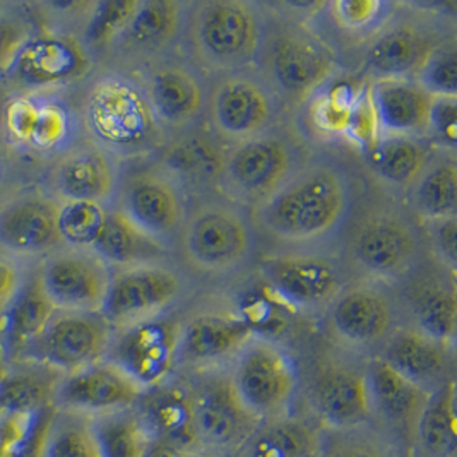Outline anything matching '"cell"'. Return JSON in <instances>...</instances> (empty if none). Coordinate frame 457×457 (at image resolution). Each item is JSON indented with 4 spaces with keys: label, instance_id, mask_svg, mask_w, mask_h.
I'll return each instance as SVG.
<instances>
[{
    "label": "cell",
    "instance_id": "cell-29",
    "mask_svg": "<svg viewBox=\"0 0 457 457\" xmlns=\"http://www.w3.org/2000/svg\"><path fill=\"white\" fill-rule=\"evenodd\" d=\"M54 180L63 201L106 204L117 188V170L104 151L83 147L61 160Z\"/></svg>",
    "mask_w": 457,
    "mask_h": 457
},
{
    "label": "cell",
    "instance_id": "cell-9",
    "mask_svg": "<svg viewBox=\"0 0 457 457\" xmlns=\"http://www.w3.org/2000/svg\"><path fill=\"white\" fill-rule=\"evenodd\" d=\"M423 240L415 223L397 211L380 209L363 218L350 242L354 268L375 283L399 281L415 270Z\"/></svg>",
    "mask_w": 457,
    "mask_h": 457
},
{
    "label": "cell",
    "instance_id": "cell-47",
    "mask_svg": "<svg viewBox=\"0 0 457 457\" xmlns=\"http://www.w3.org/2000/svg\"><path fill=\"white\" fill-rule=\"evenodd\" d=\"M223 156L225 153H220L206 139L187 137L168 151V167L165 168L180 180L184 175H190L195 180H209L208 177H212L218 182Z\"/></svg>",
    "mask_w": 457,
    "mask_h": 457
},
{
    "label": "cell",
    "instance_id": "cell-32",
    "mask_svg": "<svg viewBox=\"0 0 457 457\" xmlns=\"http://www.w3.org/2000/svg\"><path fill=\"white\" fill-rule=\"evenodd\" d=\"M187 4L177 0H139L120 40L137 54H162L182 37Z\"/></svg>",
    "mask_w": 457,
    "mask_h": 457
},
{
    "label": "cell",
    "instance_id": "cell-34",
    "mask_svg": "<svg viewBox=\"0 0 457 457\" xmlns=\"http://www.w3.org/2000/svg\"><path fill=\"white\" fill-rule=\"evenodd\" d=\"M360 151L363 153L367 168L380 182L406 190L432 156L421 139L384 134H378V137Z\"/></svg>",
    "mask_w": 457,
    "mask_h": 457
},
{
    "label": "cell",
    "instance_id": "cell-53",
    "mask_svg": "<svg viewBox=\"0 0 457 457\" xmlns=\"http://www.w3.org/2000/svg\"><path fill=\"white\" fill-rule=\"evenodd\" d=\"M361 428L350 430V432H339L343 434L339 442L334 444V447H328L324 457H393L391 453L375 438L361 436Z\"/></svg>",
    "mask_w": 457,
    "mask_h": 457
},
{
    "label": "cell",
    "instance_id": "cell-51",
    "mask_svg": "<svg viewBox=\"0 0 457 457\" xmlns=\"http://www.w3.org/2000/svg\"><path fill=\"white\" fill-rule=\"evenodd\" d=\"M29 37V24L21 16L0 12V71H7Z\"/></svg>",
    "mask_w": 457,
    "mask_h": 457
},
{
    "label": "cell",
    "instance_id": "cell-54",
    "mask_svg": "<svg viewBox=\"0 0 457 457\" xmlns=\"http://www.w3.org/2000/svg\"><path fill=\"white\" fill-rule=\"evenodd\" d=\"M20 287L21 281L16 266L7 261H0V313L9 307Z\"/></svg>",
    "mask_w": 457,
    "mask_h": 457
},
{
    "label": "cell",
    "instance_id": "cell-41",
    "mask_svg": "<svg viewBox=\"0 0 457 457\" xmlns=\"http://www.w3.org/2000/svg\"><path fill=\"white\" fill-rule=\"evenodd\" d=\"M55 411V406H48L35 413H0V457H43Z\"/></svg>",
    "mask_w": 457,
    "mask_h": 457
},
{
    "label": "cell",
    "instance_id": "cell-21",
    "mask_svg": "<svg viewBox=\"0 0 457 457\" xmlns=\"http://www.w3.org/2000/svg\"><path fill=\"white\" fill-rule=\"evenodd\" d=\"M311 401L317 423L336 432L358 430L372 420L365 367L328 363L313 378Z\"/></svg>",
    "mask_w": 457,
    "mask_h": 457
},
{
    "label": "cell",
    "instance_id": "cell-22",
    "mask_svg": "<svg viewBox=\"0 0 457 457\" xmlns=\"http://www.w3.org/2000/svg\"><path fill=\"white\" fill-rule=\"evenodd\" d=\"M4 127L14 145L37 153H52L69 145L76 120L71 108L61 100L22 95L5 106Z\"/></svg>",
    "mask_w": 457,
    "mask_h": 457
},
{
    "label": "cell",
    "instance_id": "cell-26",
    "mask_svg": "<svg viewBox=\"0 0 457 457\" xmlns=\"http://www.w3.org/2000/svg\"><path fill=\"white\" fill-rule=\"evenodd\" d=\"M451 353L453 350L438 345L415 328H403L389 336L378 356L427 393H434L453 378L449 377Z\"/></svg>",
    "mask_w": 457,
    "mask_h": 457
},
{
    "label": "cell",
    "instance_id": "cell-35",
    "mask_svg": "<svg viewBox=\"0 0 457 457\" xmlns=\"http://www.w3.org/2000/svg\"><path fill=\"white\" fill-rule=\"evenodd\" d=\"M136 408L145 418L154 440L160 436L179 445L197 442L192 393L179 387H165L163 384L156 389L145 391Z\"/></svg>",
    "mask_w": 457,
    "mask_h": 457
},
{
    "label": "cell",
    "instance_id": "cell-31",
    "mask_svg": "<svg viewBox=\"0 0 457 457\" xmlns=\"http://www.w3.org/2000/svg\"><path fill=\"white\" fill-rule=\"evenodd\" d=\"M54 313L55 309L43 291L40 276H35L20 287L9 307L2 313L0 346L5 358H24Z\"/></svg>",
    "mask_w": 457,
    "mask_h": 457
},
{
    "label": "cell",
    "instance_id": "cell-38",
    "mask_svg": "<svg viewBox=\"0 0 457 457\" xmlns=\"http://www.w3.org/2000/svg\"><path fill=\"white\" fill-rule=\"evenodd\" d=\"M416 331L438 345L454 350L457 328L456 285L454 279L432 281L421 287L411 305Z\"/></svg>",
    "mask_w": 457,
    "mask_h": 457
},
{
    "label": "cell",
    "instance_id": "cell-33",
    "mask_svg": "<svg viewBox=\"0 0 457 457\" xmlns=\"http://www.w3.org/2000/svg\"><path fill=\"white\" fill-rule=\"evenodd\" d=\"M410 204L423 221L456 218L457 165L453 153L432 154L408 187Z\"/></svg>",
    "mask_w": 457,
    "mask_h": 457
},
{
    "label": "cell",
    "instance_id": "cell-27",
    "mask_svg": "<svg viewBox=\"0 0 457 457\" xmlns=\"http://www.w3.org/2000/svg\"><path fill=\"white\" fill-rule=\"evenodd\" d=\"M0 244L16 253H43L62 244L57 206L46 199H21L0 212Z\"/></svg>",
    "mask_w": 457,
    "mask_h": 457
},
{
    "label": "cell",
    "instance_id": "cell-42",
    "mask_svg": "<svg viewBox=\"0 0 457 457\" xmlns=\"http://www.w3.org/2000/svg\"><path fill=\"white\" fill-rule=\"evenodd\" d=\"M320 7L339 31L361 40H372L397 14L395 2L386 0H333Z\"/></svg>",
    "mask_w": 457,
    "mask_h": 457
},
{
    "label": "cell",
    "instance_id": "cell-4",
    "mask_svg": "<svg viewBox=\"0 0 457 457\" xmlns=\"http://www.w3.org/2000/svg\"><path fill=\"white\" fill-rule=\"evenodd\" d=\"M84 120L100 145L125 156L154 149L163 134L141 84L115 74L93 84L84 104Z\"/></svg>",
    "mask_w": 457,
    "mask_h": 457
},
{
    "label": "cell",
    "instance_id": "cell-6",
    "mask_svg": "<svg viewBox=\"0 0 457 457\" xmlns=\"http://www.w3.org/2000/svg\"><path fill=\"white\" fill-rule=\"evenodd\" d=\"M255 235L249 214L223 201H208L187 212L180 249L192 270L228 274L249 262Z\"/></svg>",
    "mask_w": 457,
    "mask_h": 457
},
{
    "label": "cell",
    "instance_id": "cell-43",
    "mask_svg": "<svg viewBox=\"0 0 457 457\" xmlns=\"http://www.w3.org/2000/svg\"><path fill=\"white\" fill-rule=\"evenodd\" d=\"M43 457H98L91 416L57 408L46 432Z\"/></svg>",
    "mask_w": 457,
    "mask_h": 457
},
{
    "label": "cell",
    "instance_id": "cell-17",
    "mask_svg": "<svg viewBox=\"0 0 457 457\" xmlns=\"http://www.w3.org/2000/svg\"><path fill=\"white\" fill-rule=\"evenodd\" d=\"M141 87L162 129L187 130L208 112V86L199 71L180 61L153 63Z\"/></svg>",
    "mask_w": 457,
    "mask_h": 457
},
{
    "label": "cell",
    "instance_id": "cell-20",
    "mask_svg": "<svg viewBox=\"0 0 457 457\" xmlns=\"http://www.w3.org/2000/svg\"><path fill=\"white\" fill-rule=\"evenodd\" d=\"M145 389L110 360L63 375L55 406L65 411L96 416L137 406Z\"/></svg>",
    "mask_w": 457,
    "mask_h": 457
},
{
    "label": "cell",
    "instance_id": "cell-49",
    "mask_svg": "<svg viewBox=\"0 0 457 457\" xmlns=\"http://www.w3.org/2000/svg\"><path fill=\"white\" fill-rule=\"evenodd\" d=\"M427 136L445 153H456L457 98H432Z\"/></svg>",
    "mask_w": 457,
    "mask_h": 457
},
{
    "label": "cell",
    "instance_id": "cell-36",
    "mask_svg": "<svg viewBox=\"0 0 457 457\" xmlns=\"http://www.w3.org/2000/svg\"><path fill=\"white\" fill-rule=\"evenodd\" d=\"M416 444L425 457H456V382L430 393L415 421Z\"/></svg>",
    "mask_w": 457,
    "mask_h": 457
},
{
    "label": "cell",
    "instance_id": "cell-7",
    "mask_svg": "<svg viewBox=\"0 0 457 457\" xmlns=\"http://www.w3.org/2000/svg\"><path fill=\"white\" fill-rule=\"evenodd\" d=\"M298 168V149L276 129L231 145L223 156L218 184L231 201L257 208Z\"/></svg>",
    "mask_w": 457,
    "mask_h": 457
},
{
    "label": "cell",
    "instance_id": "cell-10",
    "mask_svg": "<svg viewBox=\"0 0 457 457\" xmlns=\"http://www.w3.org/2000/svg\"><path fill=\"white\" fill-rule=\"evenodd\" d=\"M184 293L180 274L156 261L112 270L102 315L113 331L156 320Z\"/></svg>",
    "mask_w": 457,
    "mask_h": 457
},
{
    "label": "cell",
    "instance_id": "cell-25",
    "mask_svg": "<svg viewBox=\"0 0 457 457\" xmlns=\"http://www.w3.org/2000/svg\"><path fill=\"white\" fill-rule=\"evenodd\" d=\"M378 134L423 139L432 96L413 79H378L369 83Z\"/></svg>",
    "mask_w": 457,
    "mask_h": 457
},
{
    "label": "cell",
    "instance_id": "cell-30",
    "mask_svg": "<svg viewBox=\"0 0 457 457\" xmlns=\"http://www.w3.org/2000/svg\"><path fill=\"white\" fill-rule=\"evenodd\" d=\"M240 453L242 457H324L326 436L312 420L283 416L261 423Z\"/></svg>",
    "mask_w": 457,
    "mask_h": 457
},
{
    "label": "cell",
    "instance_id": "cell-23",
    "mask_svg": "<svg viewBox=\"0 0 457 457\" xmlns=\"http://www.w3.org/2000/svg\"><path fill=\"white\" fill-rule=\"evenodd\" d=\"M257 334L247 319L228 313H197L179 328L177 365L203 369L233 360Z\"/></svg>",
    "mask_w": 457,
    "mask_h": 457
},
{
    "label": "cell",
    "instance_id": "cell-2",
    "mask_svg": "<svg viewBox=\"0 0 457 457\" xmlns=\"http://www.w3.org/2000/svg\"><path fill=\"white\" fill-rule=\"evenodd\" d=\"M266 31V14L257 2L199 0L187 4L182 35L194 62L228 76L257 65Z\"/></svg>",
    "mask_w": 457,
    "mask_h": 457
},
{
    "label": "cell",
    "instance_id": "cell-24",
    "mask_svg": "<svg viewBox=\"0 0 457 457\" xmlns=\"http://www.w3.org/2000/svg\"><path fill=\"white\" fill-rule=\"evenodd\" d=\"M194 425L199 444L227 453L242 449L261 423L240 406L227 378L194 395Z\"/></svg>",
    "mask_w": 457,
    "mask_h": 457
},
{
    "label": "cell",
    "instance_id": "cell-16",
    "mask_svg": "<svg viewBox=\"0 0 457 457\" xmlns=\"http://www.w3.org/2000/svg\"><path fill=\"white\" fill-rule=\"evenodd\" d=\"M328 312L334 336L352 348H372L395 331V300L375 281L346 285Z\"/></svg>",
    "mask_w": 457,
    "mask_h": 457
},
{
    "label": "cell",
    "instance_id": "cell-52",
    "mask_svg": "<svg viewBox=\"0 0 457 457\" xmlns=\"http://www.w3.org/2000/svg\"><path fill=\"white\" fill-rule=\"evenodd\" d=\"M428 225V238L430 247L436 259L442 262V266L451 272V276L456 274V218L430 221Z\"/></svg>",
    "mask_w": 457,
    "mask_h": 457
},
{
    "label": "cell",
    "instance_id": "cell-15",
    "mask_svg": "<svg viewBox=\"0 0 457 457\" xmlns=\"http://www.w3.org/2000/svg\"><path fill=\"white\" fill-rule=\"evenodd\" d=\"M179 328L156 319L113 334L106 360L119 365L145 391L167 384L179 354Z\"/></svg>",
    "mask_w": 457,
    "mask_h": 457
},
{
    "label": "cell",
    "instance_id": "cell-8",
    "mask_svg": "<svg viewBox=\"0 0 457 457\" xmlns=\"http://www.w3.org/2000/svg\"><path fill=\"white\" fill-rule=\"evenodd\" d=\"M117 211L158 249H170L187 218L186 186L167 168H145L127 179Z\"/></svg>",
    "mask_w": 457,
    "mask_h": 457
},
{
    "label": "cell",
    "instance_id": "cell-48",
    "mask_svg": "<svg viewBox=\"0 0 457 457\" xmlns=\"http://www.w3.org/2000/svg\"><path fill=\"white\" fill-rule=\"evenodd\" d=\"M137 2L139 0L98 2L91 16V22L87 26V38L98 45L120 38L137 7Z\"/></svg>",
    "mask_w": 457,
    "mask_h": 457
},
{
    "label": "cell",
    "instance_id": "cell-19",
    "mask_svg": "<svg viewBox=\"0 0 457 457\" xmlns=\"http://www.w3.org/2000/svg\"><path fill=\"white\" fill-rule=\"evenodd\" d=\"M89 55L83 43L63 33L31 35L7 67L14 83L40 89L72 83L89 71Z\"/></svg>",
    "mask_w": 457,
    "mask_h": 457
},
{
    "label": "cell",
    "instance_id": "cell-1",
    "mask_svg": "<svg viewBox=\"0 0 457 457\" xmlns=\"http://www.w3.org/2000/svg\"><path fill=\"white\" fill-rule=\"evenodd\" d=\"M353 208L352 180L333 163L298 167L270 199L253 208V221L291 245H319L345 228Z\"/></svg>",
    "mask_w": 457,
    "mask_h": 457
},
{
    "label": "cell",
    "instance_id": "cell-28",
    "mask_svg": "<svg viewBox=\"0 0 457 457\" xmlns=\"http://www.w3.org/2000/svg\"><path fill=\"white\" fill-rule=\"evenodd\" d=\"M365 377L372 418L377 416L395 427H415L430 393L403 377L380 356H374L365 365Z\"/></svg>",
    "mask_w": 457,
    "mask_h": 457
},
{
    "label": "cell",
    "instance_id": "cell-3",
    "mask_svg": "<svg viewBox=\"0 0 457 457\" xmlns=\"http://www.w3.org/2000/svg\"><path fill=\"white\" fill-rule=\"evenodd\" d=\"M257 65L278 100L291 104L311 102L339 72L333 50L309 29L295 26L268 28Z\"/></svg>",
    "mask_w": 457,
    "mask_h": 457
},
{
    "label": "cell",
    "instance_id": "cell-18",
    "mask_svg": "<svg viewBox=\"0 0 457 457\" xmlns=\"http://www.w3.org/2000/svg\"><path fill=\"white\" fill-rule=\"evenodd\" d=\"M444 40L432 22L395 14L369 40L363 67L372 81L411 79L423 59Z\"/></svg>",
    "mask_w": 457,
    "mask_h": 457
},
{
    "label": "cell",
    "instance_id": "cell-12",
    "mask_svg": "<svg viewBox=\"0 0 457 457\" xmlns=\"http://www.w3.org/2000/svg\"><path fill=\"white\" fill-rule=\"evenodd\" d=\"M279 100L257 71L223 76L209 95V122L229 143H242L274 129Z\"/></svg>",
    "mask_w": 457,
    "mask_h": 457
},
{
    "label": "cell",
    "instance_id": "cell-45",
    "mask_svg": "<svg viewBox=\"0 0 457 457\" xmlns=\"http://www.w3.org/2000/svg\"><path fill=\"white\" fill-rule=\"evenodd\" d=\"M358 89L352 84L331 83L311 100V122L328 137H345L350 129Z\"/></svg>",
    "mask_w": 457,
    "mask_h": 457
},
{
    "label": "cell",
    "instance_id": "cell-50",
    "mask_svg": "<svg viewBox=\"0 0 457 457\" xmlns=\"http://www.w3.org/2000/svg\"><path fill=\"white\" fill-rule=\"evenodd\" d=\"M375 137H378V127L375 120L374 106L370 102V93L367 84L358 89L346 139L361 149L370 145Z\"/></svg>",
    "mask_w": 457,
    "mask_h": 457
},
{
    "label": "cell",
    "instance_id": "cell-44",
    "mask_svg": "<svg viewBox=\"0 0 457 457\" xmlns=\"http://www.w3.org/2000/svg\"><path fill=\"white\" fill-rule=\"evenodd\" d=\"M108 211L104 204L87 201H63L57 206V231L61 242L71 249H93L104 227Z\"/></svg>",
    "mask_w": 457,
    "mask_h": 457
},
{
    "label": "cell",
    "instance_id": "cell-37",
    "mask_svg": "<svg viewBox=\"0 0 457 457\" xmlns=\"http://www.w3.org/2000/svg\"><path fill=\"white\" fill-rule=\"evenodd\" d=\"M98 457H149L154 436L137 408L91 416Z\"/></svg>",
    "mask_w": 457,
    "mask_h": 457
},
{
    "label": "cell",
    "instance_id": "cell-40",
    "mask_svg": "<svg viewBox=\"0 0 457 457\" xmlns=\"http://www.w3.org/2000/svg\"><path fill=\"white\" fill-rule=\"evenodd\" d=\"M154 249L162 250L132 228L117 209H110L104 229L91 250L115 270L154 261Z\"/></svg>",
    "mask_w": 457,
    "mask_h": 457
},
{
    "label": "cell",
    "instance_id": "cell-11",
    "mask_svg": "<svg viewBox=\"0 0 457 457\" xmlns=\"http://www.w3.org/2000/svg\"><path fill=\"white\" fill-rule=\"evenodd\" d=\"M113 328L102 312L55 311L24 358L69 375L106 360Z\"/></svg>",
    "mask_w": 457,
    "mask_h": 457
},
{
    "label": "cell",
    "instance_id": "cell-5",
    "mask_svg": "<svg viewBox=\"0 0 457 457\" xmlns=\"http://www.w3.org/2000/svg\"><path fill=\"white\" fill-rule=\"evenodd\" d=\"M228 384L240 406L264 423L291 415L300 372L285 346L257 334L231 360Z\"/></svg>",
    "mask_w": 457,
    "mask_h": 457
},
{
    "label": "cell",
    "instance_id": "cell-14",
    "mask_svg": "<svg viewBox=\"0 0 457 457\" xmlns=\"http://www.w3.org/2000/svg\"><path fill=\"white\" fill-rule=\"evenodd\" d=\"M38 276L55 311L102 312L112 268L93 250L69 247L55 252Z\"/></svg>",
    "mask_w": 457,
    "mask_h": 457
},
{
    "label": "cell",
    "instance_id": "cell-13",
    "mask_svg": "<svg viewBox=\"0 0 457 457\" xmlns=\"http://www.w3.org/2000/svg\"><path fill=\"white\" fill-rule=\"evenodd\" d=\"M259 272L283 302L307 312L328 309L348 285L336 259L312 252L268 255L261 261Z\"/></svg>",
    "mask_w": 457,
    "mask_h": 457
},
{
    "label": "cell",
    "instance_id": "cell-46",
    "mask_svg": "<svg viewBox=\"0 0 457 457\" xmlns=\"http://www.w3.org/2000/svg\"><path fill=\"white\" fill-rule=\"evenodd\" d=\"M432 98H457V46L454 37L438 43L411 78Z\"/></svg>",
    "mask_w": 457,
    "mask_h": 457
},
{
    "label": "cell",
    "instance_id": "cell-39",
    "mask_svg": "<svg viewBox=\"0 0 457 457\" xmlns=\"http://www.w3.org/2000/svg\"><path fill=\"white\" fill-rule=\"evenodd\" d=\"M62 378V374L48 367L45 372H7L0 382V413H35L55 406V395Z\"/></svg>",
    "mask_w": 457,
    "mask_h": 457
}]
</instances>
